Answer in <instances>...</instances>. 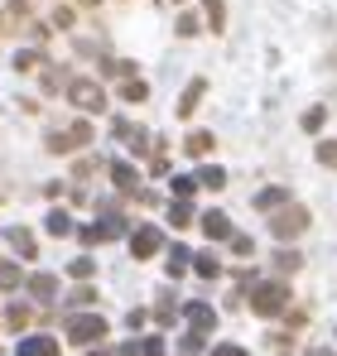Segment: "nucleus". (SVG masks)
<instances>
[{
  "mask_svg": "<svg viewBox=\"0 0 337 356\" xmlns=\"http://www.w3.org/2000/svg\"><path fill=\"white\" fill-rule=\"evenodd\" d=\"M251 308L260 313V318H275L289 308V284L284 280H265V284H251Z\"/></svg>",
  "mask_w": 337,
  "mask_h": 356,
  "instance_id": "1",
  "label": "nucleus"
},
{
  "mask_svg": "<svg viewBox=\"0 0 337 356\" xmlns=\"http://www.w3.org/2000/svg\"><path fill=\"white\" fill-rule=\"evenodd\" d=\"M68 102H72L77 111H87V116L107 111V92H102V82H92V77H72V82H68Z\"/></svg>",
  "mask_w": 337,
  "mask_h": 356,
  "instance_id": "2",
  "label": "nucleus"
},
{
  "mask_svg": "<svg viewBox=\"0 0 337 356\" xmlns=\"http://www.w3.org/2000/svg\"><path fill=\"white\" fill-rule=\"evenodd\" d=\"M107 337V318L102 313H77V318H68V342L72 347H92V342H102Z\"/></svg>",
  "mask_w": 337,
  "mask_h": 356,
  "instance_id": "3",
  "label": "nucleus"
},
{
  "mask_svg": "<svg viewBox=\"0 0 337 356\" xmlns=\"http://www.w3.org/2000/svg\"><path fill=\"white\" fill-rule=\"evenodd\" d=\"M270 232H275L280 241L304 236V232H308V207H299V202H294V207H284V212H275V217H270Z\"/></svg>",
  "mask_w": 337,
  "mask_h": 356,
  "instance_id": "4",
  "label": "nucleus"
},
{
  "mask_svg": "<svg viewBox=\"0 0 337 356\" xmlns=\"http://www.w3.org/2000/svg\"><path fill=\"white\" fill-rule=\"evenodd\" d=\"M82 145H92V120H72L68 130H54V135H49V149H54V154L82 149Z\"/></svg>",
  "mask_w": 337,
  "mask_h": 356,
  "instance_id": "5",
  "label": "nucleus"
},
{
  "mask_svg": "<svg viewBox=\"0 0 337 356\" xmlns=\"http://www.w3.org/2000/svg\"><path fill=\"white\" fill-rule=\"evenodd\" d=\"M159 245H164V232H159V227H135V232H130V255H135V260L159 255Z\"/></svg>",
  "mask_w": 337,
  "mask_h": 356,
  "instance_id": "6",
  "label": "nucleus"
},
{
  "mask_svg": "<svg viewBox=\"0 0 337 356\" xmlns=\"http://www.w3.org/2000/svg\"><path fill=\"white\" fill-rule=\"evenodd\" d=\"M183 318H188L193 337H207V332L217 327V308H212V303H188V308H183Z\"/></svg>",
  "mask_w": 337,
  "mask_h": 356,
  "instance_id": "7",
  "label": "nucleus"
},
{
  "mask_svg": "<svg viewBox=\"0 0 337 356\" xmlns=\"http://www.w3.org/2000/svg\"><path fill=\"white\" fill-rule=\"evenodd\" d=\"M107 174H111V183L120 188V193H130V197H140V169H135V164H125V159H116V164H107Z\"/></svg>",
  "mask_w": 337,
  "mask_h": 356,
  "instance_id": "8",
  "label": "nucleus"
},
{
  "mask_svg": "<svg viewBox=\"0 0 337 356\" xmlns=\"http://www.w3.org/2000/svg\"><path fill=\"white\" fill-rule=\"evenodd\" d=\"M120 232H125V217H120L116 207H107V212L92 222V236L97 241H111V236H120Z\"/></svg>",
  "mask_w": 337,
  "mask_h": 356,
  "instance_id": "9",
  "label": "nucleus"
},
{
  "mask_svg": "<svg viewBox=\"0 0 337 356\" xmlns=\"http://www.w3.org/2000/svg\"><path fill=\"white\" fill-rule=\"evenodd\" d=\"M203 92H207V77H193V82H188V92L178 97V120H188L193 111H198V102H203Z\"/></svg>",
  "mask_w": 337,
  "mask_h": 356,
  "instance_id": "10",
  "label": "nucleus"
},
{
  "mask_svg": "<svg viewBox=\"0 0 337 356\" xmlns=\"http://www.w3.org/2000/svg\"><path fill=\"white\" fill-rule=\"evenodd\" d=\"M5 241H10V250H15V255H24V260H34V255H39L34 232H24V227H10V232H5Z\"/></svg>",
  "mask_w": 337,
  "mask_h": 356,
  "instance_id": "11",
  "label": "nucleus"
},
{
  "mask_svg": "<svg viewBox=\"0 0 337 356\" xmlns=\"http://www.w3.org/2000/svg\"><path fill=\"white\" fill-rule=\"evenodd\" d=\"M29 323H34V308H29V303H10L5 318H0V327H10V332H24Z\"/></svg>",
  "mask_w": 337,
  "mask_h": 356,
  "instance_id": "12",
  "label": "nucleus"
},
{
  "mask_svg": "<svg viewBox=\"0 0 337 356\" xmlns=\"http://www.w3.org/2000/svg\"><path fill=\"white\" fill-rule=\"evenodd\" d=\"M116 135H120V140H125L135 154H145V149H150V135H145L140 125H130V120H116Z\"/></svg>",
  "mask_w": 337,
  "mask_h": 356,
  "instance_id": "13",
  "label": "nucleus"
},
{
  "mask_svg": "<svg viewBox=\"0 0 337 356\" xmlns=\"http://www.w3.org/2000/svg\"><path fill=\"white\" fill-rule=\"evenodd\" d=\"M19 356H58V342L54 337H19Z\"/></svg>",
  "mask_w": 337,
  "mask_h": 356,
  "instance_id": "14",
  "label": "nucleus"
},
{
  "mask_svg": "<svg viewBox=\"0 0 337 356\" xmlns=\"http://www.w3.org/2000/svg\"><path fill=\"white\" fill-rule=\"evenodd\" d=\"M203 232L212 241H226L231 236V222H226V212H203Z\"/></svg>",
  "mask_w": 337,
  "mask_h": 356,
  "instance_id": "15",
  "label": "nucleus"
},
{
  "mask_svg": "<svg viewBox=\"0 0 337 356\" xmlns=\"http://www.w3.org/2000/svg\"><path fill=\"white\" fill-rule=\"evenodd\" d=\"M284 202H289L284 188H265V193H256V212H275V207H284Z\"/></svg>",
  "mask_w": 337,
  "mask_h": 356,
  "instance_id": "16",
  "label": "nucleus"
},
{
  "mask_svg": "<svg viewBox=\"0 0 337 356\" xmlns=\"http://www.w3.org/2000/svg\"><path fill=\"white\" fill-rule=\"evenodd\" d=\"M188 222H193V202H183V197H173V202H168V227H178V232H183Z\"/></svg>",
  "mask_w": 337,
  "mask_h": 356,
  "instance_id": "17",
  "label": "nucleus"
},
{
  "mask_svg": "<svg viewBox=\"0 0 337 356\" xmlns=\"http://www.w3.org/2000/svg\"><path fill=\"white\" fill-rule=\"evenodd\" d=\"M29 294L39 298V303H49V298L58 294V280L54 275H34V280H29Z\"/></svg>",
  "mask_w": 337,
  "mask_h": 356,
  "instance_id": "18",
  "label": "nucleus"
},
{
  "mask_svg": "<svg viewBox=\"0 0 337 356\" xmlns=\"http://www.w3.org/2000/svg\"><path fill=\"white\" fill-rule=\"evenodd\" d=\"M212 145H217V135H212V130H198V135H188V145H183V149H188V154H207Z\"/></svg>",
  "mask_w": 337,
  "mask_h": 356,
  "instance_id": "19",
  "label": "nucleus"
},
{
  "mask_svg": "<svg viewBox=\"0 0 337 356\" xmlns=\"http://www.w3.org/2000/svg\"><path fill=\"white\" fill-rule=\"evenodd\" d=\"M193 270H198L203 280H217V275H222V265H217V255H212V250H203V255L193 260Z\"/></svg>",
  "mask_w": 337,
  "mask_h": 356,
  "instance_id": "20",
  "label": "nucleus"
},
{
  "mask_svg": "<svg viewBox=\"0 0 337 356\" xmlns=\"http://www.w3.org/2000/svg\"><path fill=\"white\" fill-rule=\"evenodd\" d=\"M188 265H193V255H188V250H183V245H173V250H168V275H173V280H178V275H183V270H188Z\"/></svg>",
  "mask_w": 337,
  "mask_h": 356,
  "instance_id": "21",
  "label": "nucleus"
},
{
  "mask_svg": "<svg viewBox=\"0 0 337 356\" xmlns=\"http://www.w3.org/2000/svg\"><path fill=\"white\" fill-rule=\"evenodd\" d=\"M173 318H178V308H173V294L164 289V294H159V308H155V323H164V327H168Z\"/></svg>",
  "mask_w": 337,
  "mask_h": 356,
  "instance_id": "22",
  "label": "nucleus"
},
{
  "mask_svg": "<svg viewBox=\"0 0 337 356\" xmlns=\"http://www.w3.org/2000/svg\"><path fill=\"white\" fill-rule=\"evenodd\" d=\"M49 232H54V236H72L77 227H72V217H68V212H49Z\"/></svg>",
  "mask_w": 337,
  "mask_h": 356,
  "instance_id": "23",
  "label": "nucleus"
},
{
  "mask_svg": "<svg viewBox=\"0 0 337 356\" xmlns=\"http://www.w3.org/2000/svg\"><path fill=\"white\" fill-rule=\"evenodd\" d=\"M102 72H107V77H135V63H120V58H102Z\"/></svg>",
  "mask_w": 337,
  "mask_h": 356,
  "instance_id": "24",
  "label": "nucleus"
},
{
  "mask_svg": "<svg viewBox=\"0 0 337 356\" xmlns=\"http://www.w3.org/2000/svg\"><path fill=\"white\" fill-rule=\"evenodd\" d=\"M203 5H207V24H212V29L222 34V24H226V5H222V0H203Z\"/></svg>",
  "mask_w": 337,
  "mask_h": 356,
  "instance_id": "25",
  "label": "nucleus"
},
{
  "mask_svg": "<svg viewBox=\"0 0 337 356\" xmlns=\"http://www.w3.org/2000/svg\"><path fill=\"white\" fill-rule=\"evenodd\" d=\"M63 82H68V72H63V67H54V63H44V92H58Z\"/></svg>",
  "mask_w": 337,
  "mask_h": 356,
  "instance_id": "26",
  "label": "nucleus"
},
{
  "mask_svg": "<svg viewBox=\"0 0 337 356\" xmlns=\"http://www.w3.org/2000/svg\"><path fill=\"white\" fill-rule=\"evenodd\" d=\"M323 120H328V106H308L304 111V130L313 135V130H323Z\"/></svg>",
  "mask_w": 337,
  "mask_h": 356,
  "instance_id": "27",
  "label": "nucleus"
},
{
  "mask_svg": "<svg viewBox=\"0 0 337 356\" xmlns=\"http://www.w3.org/2000/svg\"><path fill=\"white\" fill-rule=\"evenodd\" d=\"M19 280H24L19 265H0V289H19Z\"/></svg>",
  "mask_w": 337,
  "mask_h": 356,
  "instance_id": "28",
  "label": "nucleus"
},
{
  "mask_svg": "<svg viewBox=\"0 0 337 356\" xmlns=\"http://www.w3.org/2000/svg\"><path fill=\"white\" fill-rule=\"evenodd\" d=\"M15 67H19V72H34V67H44V58H39L34 49H24V54H15Z\"/></svg>",
  "mask_w": 337,
  "mask_h": 356,
  "instance_id": "29",
  "label": "nucleus"
},
{
  "mask_svg": "<svg viewBox=\"0 0 337 356\" xmlns=\"http://www.w3.org/2000/svg\"><path fill=\"white\" fill-rule=\"evenodd\" d=\"M318 164H323V169H337V140H323V145H318Z\"/></svg>",
  "mask_w": 337,
  "mask_h": 356,
  "instance_id": "30",
  "label": "nucleus"
},
{
  "mask_svg": "<svg viewBox=\"0 0 337 356\" xmlns=\"http://www.w3.org/2000/svg\"><path fill=\"white\" fill-rule=\"evenodd\" d=\"M120 97H125V102H145V97H150V87H145V82H135V77H130V82H125V87H120Z\"/></svg>",
  "mask_w": 337,
  "mask_h": 356,
  "instance_id": "31",
  "label": "nucleus"
},
{
  "mask_svg": "<svg viewBox=\"0 0 337 356\" xmlns=\"http://www.w3.org/2000/svg\"><path fill=\"white\" fill-rule=\"evenodd\" d=\"M92 270H97V265H92L87 255H77V260L68 265V275H72V280H92Z\"/></svg>",
  "mask_w": 337,
  "mask_h": 356,
  "instance_id": "32",
  "label": "nucleus"
},
{
  "mask_svg": "<svg viewBox=\"0 0 337 356\" xmlns=\"http://www.w3.org/2000/svg\"><path fill=\"white\" fill-rule=\"evenodd\" d=\"M198 183H203V188H226V169H203Z\"/></svg>",
  "mask_w": 337,
  "mask_h": 356,
  "instance_id": "33",
  "label": "nucleus"
},
{
  "mask_svg": "<svg viewBox=\"0 0 337 356\" xmlns=\"http://www.w3.org/2000/svg\"><path fill=\"white\" fill-rule=\"evenodd\" d=\"M299 265H304V260H299V250H280V255H275V270H284V275H289V270H299Z\"/></svg>",
  "mask_w": 337,
  "mask_h": 356,
  "instance_id": "34",
  "label": "nucleus"
},
{
  "mask_svg": "<svg viewBox=\"0 0 337 356\" xmlns=\"http://www.w3.org/2000/svg\"><path fill=\"white\" fill-rule=\"evenodd\" d=\"M193 188H198V178H173V197H183V202H188V197H193Z\"/></svg>",
  "mask_w": 337,
  "mask_h": 356,
  "instance_id": "35",
  "label": "nucleus"
},
{
  "mask_svg": "<svg viewBox=\"0 0 337 356\" xmlns=\"http://www.w3.org/2000/svg\"><path fill=\"white\" fill-rule=\"evenodd\" d=\"M140 352H145V356H168L164 352V337H145V342H140Z\"/></svg>",
  "mask_w": 337,
  "mask_h": 356,
  "instance_id": "36",
  "label": "nucleus"
},
{
  "mask_svg": "<svg viewBox=\"0 0 337 356\" xmlns=\"http://www.w3.org/2000/svg\"><path fill=\"white\" fill-rule=\"evenodd\" d=\"M178 34L193 39V34H198V19H193V15H178Z\"/></svg>",
  "mask_w": 337,
  "mask_h": 356,
  "instance_id": "37",
  "label": "nucleus"
},
{
  "mask_svg": "<svg viewBox=\"0 0 337 356\" xmlns=\"http://www.w3.org/2000/svg\"><path fill=\"white\" fill-rule=\"evenodd\" d=\"M212 356H251L246 347H236V342H222V347H212Z\"/></svg>",
  "mask_w": 337,
  "mask_h": 356,
  "instance_id": "38",
  "label": "nucleus"
},
{
  "mask_svg": "<svg viewBox=\"0 0 337 356\" xmlns=\"http://www.w3.org/2000/svg\"><path fill=\"white\" fill-rule=\"evenodd\" d=\"M231 250H236V255H251V250H256V241H251V236H231Z\"/></svg>",
  "mask_w": 337,
  "mask_h": 356,
  "instance_id": "39",
  "label": "nucleus"
},
{
  "mask_svg": "<svg viewBox=\"0 0 337 356\" xmlns=\"http://www.w3.org/2000/svg\"><path fill=\"white\" fill-rule=\"evenodd\" d=\"M270 352H280V356H289V352H294V347H289V337H284V332H275V337H270Z\"/></svg>",
  "mask_w": 337,
  "mask_h": 356,
  "instance_id": "40",
  "label": "nucleus"
},
{
  "mask_svg": "<svg viewBox=\"0 0 337 356\" xmlns=\"http://www.w3.org/2000/svg\"><path fill=\"white\" fill-rule=\"evenodd\" d=\"M178 347H183V356H193V352H203V337H193V332H188V337H183Z\"/></svg>",
  "mask_w": 337,
  "mask_h": 356,
  "instance_id": "41",
  "label": "nucleus"
},
{
  "mask_svg": "<svg viewBox=\"0 0 337 356\" xmlns=\"http://www.w3.org/2000/svg\"><path fill=\"white\" fill-rule=\"evenodd\" d=\"M54 24H58V29H68V24H72V10H68V5H58V10H54Z\"/></svg>",
  "mask_w": 337,
  "mask_h": 356,
  "instance_id": "42",
  "label": "nucleus"
},
{
  "mask_svg": "<svg viewBox=\"0 0 337 356\" xmlns=\"http://www.w3.org/2000/svg\"><path fill=\"white\" fill-rule=\"evenodd\" d=\"M116 356H145V352H140V342H125V347H116Z\"/></svg>",
  "mask_w": 337,
  "mask_h": 356,
  "instance_id": "43",
  "label": "nucleus"
},
{
  "mask_svg": "<svg viewBox=\"0 0 337 356\" xmlns=\"http://www.w3.org/2000/svg\"><path fill=\"white\" fill-rule=\"evenodd\" d=\"M87 356H107V352H87Z\"/></svg>",
  "mask_w": 337,
  "mask_h": 356,
  "instance_id": "44",
  "label": "nucleus"
}]
</instances>
